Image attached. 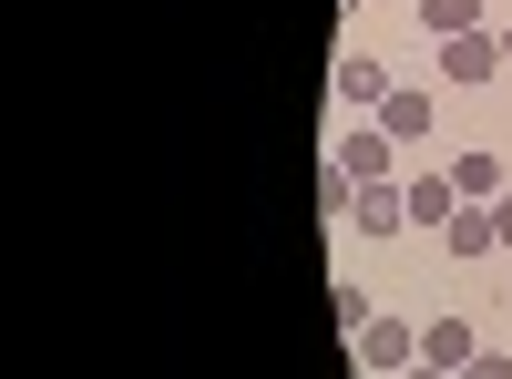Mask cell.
Here are the masks:
<instances>
[{
  "label": "cell",
  "mask_w": 512,
  "mask_h": 379,
  "mask_svg": "<svg viewBox=\"0 0 512 379\" xmlns=\"http://www.w3.org/2000/svg\"><path fill=\"white\" fill-rule=\"evenodd\" d=\"M441 82H461V93L502 82V31H461V41H441Z\"/></svg>",
  "instance_id": "6da1fadb"
},
{
  "label": "cell",
  "mask_w": 512,
  "mask_h": 379,
  "mask_svg": "<svg viewBox=\"0 0 512 379\" xmlns=\"http://www.w3.org/2000/svg\"><path fill=\"white\" fill-rule=\"evenodd\" d=\"M420 359L461 379V359H482V328L461 318V308H441V318H420Z\"/></svg>",
  "instance_id": "7a4b0ae2"
},
{
  "label": "cell",
  "mask_w": 512,
  "mask_h": 379,
  "mask_svg": "<svg viewBox=\"0 0 512 379\" xmlns=\"http://www.w3.org/2000/svg\"><path fill=\"white\" fill-rule=\"evenodd\" d=\"M390 93H400V82H390L379 52H338V103H349V113H379Z\"/></svg>",
  "instance_id": "3957f363"
},
{
  "label": "cell",
  "mask_w": 512,
  "mask_h": 379,
  "mask_svg": "<svg viewBox=\"0 0 512 379\" xmlns=\"http://www.w3.org/2000/svg\"><path fill=\"white\" fill-rule=\"evenodd\" d=\"M349 226H359L369 246H390V236L410 226V185H359V205H349Z\"/></svg>",
  "instance_id": "277c9868"
},
{
  "label": "cell",
  "mask_w": 512,
  "mask_h": 379,
  "mask_svg": "<svg viewBox=\"0 0 512 379\" xmlns=\"http://www.w3.org/2000/svg\"><path fill=\"white\" fill-rule=\"evenodd\" d=\"M359 369H420V328L410 318H369L359 328Z\"/></svg>",
  "instance_id": "5b68a950"
},
{
  "label": "cell",
  "mask_w": 512,
  "mask_h": 379,
  "mask_svg": "<svg viewBox=\"0 0 512 379\" xmlns=\"http://www.w3.org/2000/svg\"><path fill=\"white\" fill-rule=\"evenodd\" d=\"M338 164H349L359 185H390V164H400V134H379V123H359V134H338Z\"/></svg>",
  "instance_id": "8992f818"
},
{
  "label": "cell",
  "mask_w": 512,
  "mask_h": 379,
  "mask_svg": "<svg viewBox=\"0 0 512 379\" xmlns=\"http://www.w3.org/2000/svg\"><path fill=\"white\" fill-rule=\"evenodd\" d=\"M369 123H379V134H400V144H420V134H431V123H441V103H431V93H420V82H400V93H390V103H379Z\"/></svg>",
  "instance_id": "52a82bcc"
},
{
  "label": "cell",
  "mask_w": 512,
  "mask_h": 379,
  "mask_svg": "<svg viewBox=\"0 0 512 379\" xmlns=\"http://www.w3.org/2000/svg\"><path fill=\"white\" fill-rule=\"evenodd\" d=\"M420 31H431V52H441V41H461V31H492V11L482 0H420Z\"/></svg>",
  "instance_id": "ba28073f"
},
{
  "label": "cell",
  "mask_w": 512,
  "mask_h": 379,
  "mask_svg": "<svg viewBox=\"0 0 512 379\" xmlns=\"http://www.w3.org/2000/svg\"><path fill=\"white\" fill-rule=\"evenodd\" d=\"M451 185H461V205H492V195H502V154H492V144L451 154Z\"/></svg>",
  "instance_id": "9c48e42d"
},
{
  "label": "cell",
  "mask_w": 512,
  "mask_h": 379,
  "mask_svg": "<svg viewBox=\"0 0 512 379\" xmlns=\"http://www.w3.org/2000/svg\"><path fill=\"white\" fill-rule=\"evenodd\" d=\"M441 246H451V257H502V236H492V205H461V216L441 226Z\"/></svg>",
  "instance_id": "30bf717a"
},
{
  "label": "cell",
  "mask_w": 512,
  "mask_h": 379,
  "mask_svg": "<svg viewBox=\"0 0 512 379\" xmlns=\"http://www.w3.org/2000/svg\"><path fill=\"white\" fill-rule=\"evenodd\" d=\"M451 216H461V185H451V164H441V175L410 185V226H451Z\"/></svg>",
  "instance_id": "8fae6325"
},
{
  "label": "cell",
  "mask_w": 512,
  "mask_h": 379,
  "mask_svg": "<svg viewBox=\"0 0 512 379\" xmlns=\"http://www.w3.org/2000/svg\"><path fill=\"white\" fill-rule=\"evenodd\" d=\"M318 205H328V216H349V205H359V175H349V164H338V154L318 164Z\"/></svg>",
  "instance_id": "7c38bea8"
},
{
  "label": "cell",
  "mask_w": 512,
  "mask_h": 379,
  "mask_svg": "<svg viewBox=\"0 0 512 379\" xmlns=\"http://www.w3.org/2000/svg\"><path fill=\"white\" fill-rule=\"evenodd\" d=\"M461 379H512V359H502V349H482V359H461Z\"/></svg>",
  "instance_id": "4fadbf2b"
},
{
  "label": "cell",
  "mask_w": 512,
  "mask_h": 379,
  "mask_svg": "<svg viewBox=\"0 0 512 379\" xmlns=\"http://www.w3.org/2000/svg\"><path fill=\"white\" fill-rule=\"evenodd\" d=\"M492 236H502V257H512V195H492Z\"/></svg>",
  "instance_id": "5bb4252c"
},
{
  "label": "cell",
  "mask_w": 512,
  "mask_h": 379,
  "mask_svg": "<svg viewBox=\"0 0 512 379\" xmlns=\"http://www.w3.org/2000/svg\"><path fill=\"white\" fill-rule=\"evenodd\" d=\"M400 379H451V369H431V359H420V369H400Z\"/></svg>",
  "instance_id": "9a60e30c"
},
{
  "label": "cell",
  "mask_w": 512,
  "mask_h": 379,
  "mask_svg": "<svg viewBox=\"0 0 512 379\" xmlns=\"http://www.w3.org/2000/svg\"><path fill=\"white\" fill-rule=\"evenodd\" d=\"M492 31H502V72H512V21H492Z\"/></svg>",
  "instance_id": "2e32d148"
}]
</instances>
